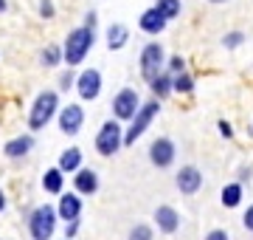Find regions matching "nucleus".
Wrapping results in <instances>:
<instances>
[{
	"mask_svg": "<svg viewBox=\"0 0 253 240\" xmlns=\"http://www.w3.org/2000/svg\"><path fill=\"white\" fill-rule=\"evenodd\" d=\"M54 0H40V14H42V17H45V20H51V17H54Z\"/></svg>",
	"mask_w": 253,
	"mask_h": 240,
	"instance_id": "nucleus-28",
	"label": "nucleus"
},
{
	"mask_svg": "<svg viewBox=\"0 0 253 240\" xmlns=\"http://www.w3.org/2000/svg\"><path fill=\"white\" fill-rule=\"evenodd\" d=\"M59 170H62V173H79L82 170V150L79 147H68L62 153V156H59Z\"/></svg>",
	"mask_w": 253,
	"mask_h": 240,
	"instance_id": "nucleus-19",
	"label": "nucleus"
},
{
	"mask_svg": "<svg viewBox=\"0 0 253 240\" xmlns=\"http://www.w3.org/2000/svg\"><path fill=\"white\" fill-rule=\"evenodd\" d=\"M62 240H65V238H62Z\"/></svg>",
	"mask_w": 253,
	"mask_h": 240,
	"instance_id": "nucleus-38",
	"label": "nucleus"
},
{
	"mask_svg": "<svg viewBox=\"0 0 253 240\" xmlns=\"http://www.w3.org/2000/svg\"><path fill=\"white\" fill-rule=\"evenodd\" d=\"M141 111V96L138 91L132 88H124V91L116 93V99H113V113H116V121H132Z\"/></svg>",
	"mask_w": 253,
	"mask_h": 240,
	"instance_id": "nucleus-7",
	"label": "nucleus"
},
{
	"mask_svg": "<svg viewBox=\"0 0 253 240\" xmlns=\"http://www.w3.org/2000/svg\"><path fill=\"white\" fill-rule=\"evenodd\" d=\"M62 186H65V173L59 167H51L45 170V176H42V189L51 195H62Z\"/></svg>",
	"mask_w": 253,
	"mask_h": 240,
	"instance_id": "nucleus-18",
	"label": "nucleus"
},
{
	"mask_svg": "<svg viewBox=\"0 0 253 240\" xmlns=\"http://www.w3.org/2000/svg\"><path fill=\"white\" fill-rule=\"evenodd\" d=\"M129 240H152V226H146V223H138L135 229L129 232Z\"/></svg>",
	"mask_w": 253,
	"mask_h": 240,
	"instance_id": "nucleus-25",
	"label": "nucleus"
},
{
	"mask_svg": "<svg viewBox=\"0 0 253 240\" xmlns=\"http://www.w3.org/2000/svg\"><path fill=\"white\" fill-rule=\"evenodd\" d=\"M124 133L126 130H121V124L116 119L104 121L96 133V153L99 156H116L118 150L124 147Z\"/></svg>",
	"mask_w": 253,
	"mask_h": 240,
	"instance_id": "nucleus-4",
	"label": "nucleus"
},
{
	"mask_svg": "<svg viewBox=\"0 0 253 240\" xmlns=\"http://www.w3.org/2000/svg\"><path fill=\"white\" fill-rule=\"evenodd\" d=\"M76 232H79V221H73V223H68V226H65V240H71L73 235H76Z\"/></svg>",
	"mask_w": 253,
	"mask_h": 240,
	"instance_id": "nucleus-33",
	"label": "nucleus"
},
{
	"mask_svg": "<svg viewBox=\"0 0 253 240\" xmlns=\"http://www.w3.org/2000/svg\"><path fill=\"white\" fill-rule=\"evenodd\" d=\"M6 209V195H3V189H0V212Z\"/></svg>",
	"mask_w": 253,
	"mask_h": 240,
	"instance_id": "nucleus-35",
	"label": "nucleus"
},
{
	"mask_svg": "<svg viewBox=\"0 0 253 240\" xmlns=\"http://www.w3.org/2000/svg\"><path fill=\"white\" fill-rule=\"evenodd\" d=\"M155 9L161 11L166 20H174V17H180V0H158Z\"/></svg>",
	"mask_w": 253,
	"mask_h": 240,
	"instance_id": "nucleus-22",
	"label": "nucleus"
},
{
	"mask_svg": "<svg viewBox=\"0 0 253 240\" xmlns=\"http://www.w3.org/2000/svg\"><path fill=\"white\" fill-rule=\"evenodd\" d=\"M56 111H62V108H59V96H56V91H42L34 99V105H31V113H28V127H31V130H42L48 121L56 116Z\"/></svg>",
	"mask_w": 253,
	"mask_h": 240,
	"instance_id": "nucleus-3",
	"label": "nucleus"
},
{
	"mask_svg": "<svg viewBox=\"0 0 253 240\" xmlns=\"http://www.w3.org/2000/svg\"><path fill=\"white\" fill-rule=\"evenodd\" d=\"M73 189L79 195H93L96 189H99V176H96V170H90V167H82L79 173L73 176Z\"/></svg>",
	"mask_w": 253,
	"mask_h": 240,
	"instance_id": "nucleus-14",
	"label": "nucleus"
},
{
	"mask_svg": "<svg viewBox=\"0 0 253 240\" xmlns=\"http://www.w3.org/2000/svg\"><path fill=\"white\" fill-rule=\"evenodd\" d=\"M56 212H59V221H65V223L79 221V215H82V198H79V192H62V195H59Z\"/></svg>",
	"mask_w": 253,
	"mask_h": 240,
	"instance_id": "nucleus-10",
	"label": "nucleus"
},
{
	"mask_svg": "<svg viewBox=\"0 0 253 240\" xmlns=\"http://www.w3.org/2000/svg\"><path fill=\"white\" fill-rule=\"evenodd\" d=\"M206 240H231V238H228L225 229H211V232L206 235Z\"/></svg>",
	"mask_w": 253,
	"mask_h": 240,
	"instance_id": "nucleus-31",
	"label": "nucleus"
},
{
	"mask_svg": "<svg viewBox=\"0 0 253 240\" xmlns=\"http://www.w3.org/2000/svg\"><path fill=\"white\" fill-rule=\"evenodd\" d=\"M93 43H96V34H93V28H87V26H79V28H73V31H68V37H65V43H62L65 62L68 65L84 62V57H87V51L93 48Z\"/></svg>",
	"mask_w": 253,
	"mask_h": 240,
	"instance_id": "nucleus-1",
	"label": "nucleus"
},
{
	"mask_svg": "<svg viewBox=\"0 0 253 240\" xmlns=\"http://www.w3.org/2000/svg\"><path fill=\"white\" fill-rule=\"evenodd\" d=\"M166 23H169V20L163 17L155 6L152 9H146L144 14L138 17V26H141V31H146V34H161L163 28H166Z\"/></svg>",
	"mask_w": 253,
	"mask_h": 240,
	"instance_id": "nucleus-15",
	"label": "nucleus"
},
{
	"mask_svg": "<svg viewBox=\"0 0 253 240\" xmlns=\"http://www.w3.org/2000/svg\"><path fill=\"white\" fill-rule=\"evenodd\" d=\"M155 223H158V229L163 235H174V232L180 229V215L172 206H158L155 209Z\"/></svg>",
	"mask_w": 253,
	"mask_h": 240,
	"instance_id": "nucleus-13",
	"label": "nucleus"
},
{
	"mask_svg": "<svg viewBox=\"0 0 253 240\" xmlns=\"http://www.w3.org/2000/svg\"><path fill=\"white\" fill-rule=\"evenodd\" d=\"M76 91H79V96L84 102L99 99V93H101V74L96 71V68H84V71L79 74V79H76Z\"/></svg>",
	"mask_w": 253,
	"mask_h": 240,
	"instance_id": "nucleus-8",
	"label": "nucleus"
},
{
	"mask_svg": "<svg viewBox=\"0 0 253 240\" xmlns=\"http://www.w3.org/2000/svg\"><path fill=\"white\" fill-rule=\"evenodd\" d=\"M217 127H219V133H222L225 139H234V127H231L225 119H219V121H217Z\"/></svg>",
	"mask_w": 253,
	"mask_h": 240,
	"instance_id": "nucleus-29",
	"label": "nucleus"
},
{
	"mask_svg": "<svg viewBox=\"0 0 253 240\" xmlns=\"http://www.w3.org/2000/svg\"><path fill=\"white\" fill-rule=\"evenodd\" d=\"M126 40H129V28L124 23H113L107 28V48L110 51H121L126 46Z\"/></svg>",
	"mask_w": 253,
	"mask_h": 240,
	"instance_id": "nucleus-17",
	"label": "nucleus"
},
{
	"mask_svg": "<svg viewBox=\"0 0 253 240\" xmlns=\"http://www.w3.org/2000/svg\"><path fill=\"white\" fill-rule=\"evenodd\" d=\"M82 121H84V111H82V105H65L62 111H59V130L68 133V136H76L82 130Z\"/></svg>",
	"mask_w": 253,
	"mask_h": 240,
	"instance_id": "nucleus-9",
	"label": "nucleus"
},
{
	"mask_svg": "<svg viewBox=\"0 0 253 240\" xmlns=\"http://www.w3.org/2000/svg\"><path fill=\"white\" fill-rule=\"evenodd\" d=\"M242 223H245V229L248 232H253V203L245 209V215H242Z\"/></svg>",
	"mask_w": 253,
	"mask_h": 240,
	"instance_id": "nucleus-30",
	"label": "nucleus"
},
{
	"mask_svg": "<svg viewBox=\"0 0 253 240\" xmlns=\"http://www.w3.org/2000/svg\"><path fill=\"white\" fill-rule=\"evenodd\" d=\"M31 147H34V139L31 136H14V139H9L3 144V153L9 158H23L26 153H31Z\"/></svg>",
	"mask_w": 253,
	"mask_h": 240,
	"instance_id": "nucleus-16",
	"label": "nucleus"
},
{
	"mask_svg": "<svg viewBox=\"0 0 253 240\" xmlns=\"http://www.w3.org/2000/svg\"><path fill=\"white\" fill-rule=\"evenodd\" d=\"M208 3H225V0H208Z\"/></svg>",
	"mask_w": 253,
	"mask_h": 240,
	"instance_id": "nucleus-37",
	"label": "nucleus"
},
{
	"mask_svg": "<svg viewBox=\"0 0 253 240\" xmlns=\"http://www.w3.org/2000/svg\"><path fill=\"white\" fill-rule=\"evenodd\" d=\"M242 43H245L242 31H228L225 37H222V46H225V48H239Z\"/></svg>",
	"mask_w": 253,
	"mask_h": 240,
	"instance_id": "nucleus-26",
	"label": "nucleus"
},
{
	"mask_svg": "<svg viewBox=\"0 0 253 240\" xmlns=\"http://www.w3.org/2000/svg\"><path fill=\"white\" fill-rule=\"evenodd\" d=\"M56 221H59V212L51 203H42L37 206L31 218H28V232H31V240H51L56 232Z\"/></svg>",
	"mask_w": 253,
	"mask_h": 240,
	"instance_id": "nucleus-2",
	"label": "nucleus"
},
{
	"mask_svg": "<svg viewBox=\"0 0 253 240\" xmlns=\"http://www.w3.org/2000/svg\"><path fill=\"white\" fill-rule=\"evenodd\" d=\"M169 71H172V76H177V74H183L186 71V60H183L180 54H174V57H169Z\"/></svg>",
	"mask_w": 253,
	"mask_h": 240,
	"instance_id": "nucleus-27",
	"label": "nucleus"
},
{
	"mask_svg": "<svg viewBox=\"0 0 253 240\" xmlns=\"http://www.w3.org/2000/svg\"><path fill=\"white\" fill-rule=\"evenodd\" d=\"M65 62V51L59 46H45L42 48V65H48V68H54V65Z\"/></svg>",
	"mask_w": 253,
	"mask_h": 240,
	"instance_id": "nucleus-23",
	"label": "nucleus"
},
{
	"mask_svg": "<svg viewBox=\"0 0 253 240\" xmlns=\"http://www.w3.org/2000/svg\"><path fill=\"white\" fill-rule=\"evenodd\" d=\"M76 79H79V76H73V74H62V76H59V85H62L65 91H68L71 85H76Z\"/></svg>",
	"mask_w": 253,
	"mask_h": 240,
	"instance_id": "nucleus-32",
	"label": "nucleus"
},
{
	"mask_svg": "<svg viewBox=\"0 0 253 240\" xmlns=\"http://www.w3.org/2000/svg\"><path fill=\"white\" fill-rule=\"evenodd\" d=\"M203 186V173H200L197 167H180V173H177V189H180L183 195H194Z\"/></svg>",
	"mask_w": 253,
	"mask_h": 240,
	"instance_id": "nucleus-12",
	"label": "nucleus"
},
{
	"mask_svg": "<svg viewBox=\"0 0 253 240\" xmlns=\"http://www.w3.org/2000/svg\"><path fill=\"white\" fill-rule=\"evenodd\" d=\"M149 88H152V93L158 96V99H166L169 93H174V76L172 74H163V76H158Z\"/></svg>",
	"mask_w": 253,
	"mask_h": 240,
	"instance_id": "nucleus-21",
	"label": "nucleus"
},
{
	"mask_svg": "<svg viewBox=\"0 0 253 240\" xmlns=\"http://www.w3.org/2000/svg\"><path fill=\"white\" fill-rule=\"evenodd\" d=\"M166 62H169V60H166V54H163L161 43H149V46H144V51H141V76L152 85L158 76H163V65Z\"/></svg>",
	"mask_w": 253,
	"mask_h": 240,
	"instance_id": "nucleus-5",
	"label": "nucleus"
},
{
	"mask_svg": "<svg viewBox=\"0 0 253 240\" xmlns=\"http://www.w3.org/2000/svg\"><path fill=\"white\" fill-rule=\"evenodd\" d=\"M219 201H222V206H228V209H236V206L242 203V184H239V181H236V184H225L222 192H219Z\"/></svg>",
	"mask_w": 253,
	"mask_h": 240,
	"instance_id": "nucleus-20",
	"label": "nucleus"
},
{
	"mask_svg": "<svg viewBox=\"0 0 253 240\" xmlns=\"http://www.w3.org/2000/svg\"><path fill=\"white\" fill-rule=\"evenodd\" d=\"M6 6H9V3H6V0H0V14H3V11H6Z\"/></svg>",
	"mask_w": 253,
	"mask_h": 240,
	"instance_id": "nucleus-36",
	"label": "nucleus"
},
{
	"mask_svg": "<svg viewBox=\"0 0 253 240\" xmlns=\"http://www.w3.org/2000/svg\"><path fill=\"white\" fill-rule=\"evenodd\" d=\"M149 161H152L158 170L169 167L174 161V141L172 139H155L152 147H149Z\"/></svg>",
	"mask_w": 253,
	"mask_h": 240,
	"instance_id": "nucleus-11",
	"label": "nucleus"
},
{
	"mask_svg": "<svg viewBox=\"0 0 253 240\" xmlns=\"http://www.w3.org/2000/svg\"><path fill=\"white\" fill-rule=\"evenodd\" d=\"M158 113H161V102H158V99L144 102V105H141V111H138V116L132 119L129 130L124 133V144H126V147H129V144H135V141L141 139V136H144V133H146V127H149V124L155 121V116H158Z\"/></svg>",
	"mask_w": 253,
	"mask_h": 240,
	"instance_id": "nucleus-6",
	"label": "nucleus"
},
{
	"mask_svg": "<svg viewBox=\"0 0 253 240\" xmlns=\"http://www.w3.org/2000/svg\"><path fill=\"white\" fill-rule=\"evenodd\" d=\"M191 91H194V79L186 71L174 76V93H191Z\"/></svg>",
	"mask_w": 253,
	"mask_h": 240,
	"instance_id": "nucleus-24",
	"label": "nucleus"
},
{
	"mask_svg": "<svg viewBox=\"0 0 253 240\" xmlns=\"http://www.w3.org/2000/svg\"><path fill=\"white\" fill-rule=\"evenodd\" d=\"M84 26H87V28H93V26H96V11H90V14H87V20H84Z\"/></svg>",
	"mask_w": 253,
	"mask_h": 240,
	"instance_id": "nucleus-34",
	"label": "nucleus"
}]
</instances>
